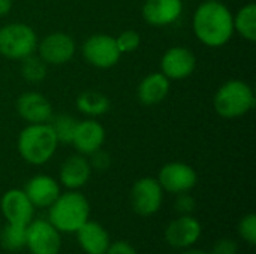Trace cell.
Masks as SVG:
<instances>
[{
  "instance_id": "cell-1",
  "label": "cell",
  "mask_w": 256,
  "mask_h": 254,
  "mask_svg": "<svg viewBox=\"0 0 256 254\" xmlns=\"http://www.w3.org/2000/svg\"><path fill=\"white\" fill-rule=\"evenodd\" d=\"M192 31L208 48L225 46L236 34L231 9L220 0L201 1L192 15Z\"/></svg>"
},
{
  "instance_id": "cell-2",
  "label": "cell",
  "mask_w": 256,
  "mask_h": 254,
  "mask_svg": "<svg viewBox=\"0 0 256 254\" xmlns=\"http://www.w3.org/2000/svg\"><path fill=\"white\" fill-rule=\"evenodd\" d=\"M58 145L60 144L50 123L26 124L16 138V150L20 157L33 166H40L50 162Z\"/></svg>"
},
{
  "instance_id": "cell-3",
  "label": "cell",
  "mask_w": 256,
  "mask_h": 254,
  "mask_svg": "<svg viewBox=\"0 0 256 254\" xmlns=\"http://www.w3.org/2000/svg\"><path fill=\"white\" fill-rule=\"evenodd\" d=\"M254 88L243 79L225 81L213 96L216 114L225 120H236L248 115L255 108Z\"/></svg>"
},
{
  "instance_id": "cell-4",
  "label": "cell",
  "mask_w": 256,
  "mask_h": 254,
  "mask_svg": "<svg viewBox=\"0 0 256 254\" xmlns=\"http://www.w3.org/2000/svg\"><path fill=\"white\" fill-rule=\"evenodd\" d=\"M48 222L58 232H76L90 217V205L78 190H68L48 207Z\"/></svg>"
},
{
  "instance_id": "cell-5",
  "label": "cell",
  "mask_w": 256,
  "mask_h": 254,
  "mask_svg": "<svg viewBox=\"0 0 256 254\" xmlns=\"http://www.w3.org/2000/svg\"><path fill=\"white\" fill-rule=\"evenodd\" d=\"M38 34L32 25L14 21L0 27V55L8 60L21 61L36 52Z\"/></svg>"
},
{
  "instance_id": "cell-6",
  "label": "cell",
  "mask_w": 256,
  "mask_h": 254,
  "mask_svg": "<svg viewBox=\"0 0 256 254\" xmlns=\"http://www.w3.org/2000/svg\"><path fill=\"white\" fill-rule=\"evenodd\" d=\"M81 54L84 60L96 69H111L122 57L116 37L106 33H94L88 36L81 46Z\"/></svg>"
},
{
  "instance_id": "cell-7",
  "label": "cell",
  "mask_w": 256,
  "mask_h": 254,
  "mask_svg": "<svg viewBox=\"0 0 256 254\" xmlns=\"http://www.w3.org/2000/svg\"><path fill=\"white\" fill-rule=\"evenodd\" d=\"M76 52L75 39L64 31H52L38 42L36 54L48 66H63L69 63Z\"/></svg>"
},
{
  "instance_id": "cell-8",
  "label": "cell",
  "mask_w": 256,
  "mask_h": 254,
  "mask_svg": "<svg viewBox=\"0 0 256 254\" xmlns=\"http://www.w3.org/2000/svg\"><path fill=\"white\" fill-rule=\"evenodd\" d=\"M198 64L195 52L184 45L170 46L160 57V72L170 81H183L194 75Z\"/></svg>"
},
{
  "instance_id": "cell-9",
  "label": "cell",
  "mask_w": 256,
  "mask_h": 254,
  "mask_svg": "<svg viewBox=\"0 0 256 254\" xmlns=\"http://www.w3.org/2000/svg\"><path fill=\"white\" fill-rule=\"evenodd\" d=\"M164 201V189L159 181L152 177L140 178L134 183L130 190V204L136 214L150 217L156 214Z\"/></svg>"
},
{
  "instance_id": "cell-10",
  "label": "cell",
  "mask_w": 256,
  "mask_h": 254,
  "mask_svg": "<svg viewBox=\"0 0 256 254\" xmlns=\"http://www.w3.org/2000/svg\"><path fill=\"white\" fill-rule=\"evenodd\" d=\"M164 192L178 195L190 192L198 183L196 171L184 162H170L164 165L156 178Z\"/></svg>"
},
{
  "instance_id": "cell-11",
  "label": "cell",
  "mask_w": 256,
  "mask_h": 254,
  "mask_svg": "<svg viewBox=\"0 0 256 254\" xmlns=\"http://www.w3.org/2000/svg\"><path fill=\"white\" fill-rule=\"evenodd\" d=\"M26 247L32 254H58L62 238L48 220H32L26 229Z\"/></svg>"
},
{
  "instance_id": "cell-12",
  "label": "cell",
  "mask_w": 256,
  "mask_h": 254,
  "mask_svg": "<svg viewBox=\"0 0 256 254\" xmlns=\"http://www.w3.org/2000/svg\"><path fill=\"white\" fill-rule=\"evenodd\" d=\"M16 114L26 124H40L50 123L54 115V109L48 97L39 91H26L20 94L15 102Z\"/></svg>"
},
{
  "instance_id": "cell-13",
  "label": "cell",
  "mask_w": 256,
  "mask_h": 254,
  "mask_svg": "<svg viewBox=\"0 0 256 254\" xmlns=\"http://www.w3.org/2000/svg\"><path fill=\"white\" fill-rule=\"evenodd\" d=\"M105 139L106 130L100 121H98V118H84L78 121L70 145L76 150V153L88 156L93 151L102 148Z\"/></svg>"
},
{
  "instance_id": "cell-14",
  "label": "cell",
  "mask_w": 256,
  "mask_h": 254,
  "mask_svg": "<svg viewBox=\"0 0 256 254\" xmlns=\"http://www.w3.org/2000/svg\"><path fill=\"white\" fill-rule=\"evenodd\" d=\"M0 210L8 223L27 226L33 220L34 207L24 193V190H8L0 201Z\"/></svg>"
},
{
  "instance_id": "cell-15",
  "label": "cell",
  "mask_w": 256,
  "mask_h": 254,
  "mask_svg": "<svg viewBox=\"0 0 256 254\" xmlns=\"http://www.w3.org/2000/svg\"><path fill=\"white\" fill-rule=\"evenodd\" d=\"M183 13L182 0H146L141 7L144 21L152 27H168L176 24Z\"/></svg>"
},
{
  "instance_id": "cell-16",
  "label": "cell",
  "mask_w": 256,
  "mask_h": 254,
  "mask_svg": "<svg viewBox=\"0 0 256 254\" xmlns=\"http://www.w3.org/2000/svg\"><path fill=\"white\" fill-rule=\"evenodd\" d=\"M92 172L93 169L88 163L87 156L76 153L69 156L62 163L58 171V183L68 190H80L88 183Z\"/></svg>"
},
{
  "instance_id": "cell-17",
  "label": "cell",
  "mask_w": 256,
  "mask_h": 254,
  "mask_svg": "<svg viewBox=\"0 0 256 254\" xmlns=\"http://www.w3.org/2000/svg\"><path fill=\"white\" fill-rule=\"evenodd\" d=\"M201 237V225L192 216H180L172 220L166 231L165 240L174 249H189Z\"/></svg>"
},
{
  "instance_id": "cell-18",
  "label": "cell",
  "mask_w": 256,
  "mask_h": 254,
  "mask_svg": "<svg viewBox=\"0 0 256 254\" xmlns=\"http://www.w3.org/2000/svg\"><path fill=\"white\" fill-rule=\"evenodd\" d=\"M22 190L34 208H48L60 195V183L50 175L39 174L32 177Z\"/></svg>"
},
{
  "instance_id": "cell-19",
  "label": "cell",
  "mask_w": 256,
  "mask_h": 254,
  "mask_svg": "<svg viewBox=\"0 0 256 254\" xmlns=\"http://www.w3.org/2000/svg\"><path fill=\"white\" fill-rule=\"evenodd\" d=\"M171 91V81L162 72H152L146 75L136 88V97L140 103L146 106H154L162 103Z\"/></svg>"
},
{
  "instance_id": "cell-20",
  "label": "cell",
  "mask_w": 256,
  "mask_h": 254,
  "mask_svg": "<svg viewBox=\"0 0 256 254\" xmlns=\"http://www.w3.org/2000/svg\"><path fill=\"white\" fill-rule=\"evenodd\" d=\"M75 234L81 249L87 254H105L111 244L108 232L96 222L87 220Z\"/></svg>"
},
{
  "instance_id": "cell-21",
  "label": "cell",
  "mask_w": 256,
  "mask_h": 254,
  "mask_svg": "<svg viewBox=\"0 0 256 254\" xmlns=\"http://www.w3.org/2000/svg\"><path fill=\"white\" fill-rule=\"evenodd\" d=\"M75 106L78 112L86 115V118H99L110 111L111 102L108 96L100 91L86 90L78 94L75 100Z\"/></svg>"
},
{
  "instance_id": "cell-22",
  "label": "cell",
  "mask_w": 256,
  "mask_h": 254,
  "mask_svg": "<svg viewBox=\"0 0 256 254\" xmlns=\"http://www.w3.org/2000/svg\"><path fill=\"white\" fill-rule=\"evenodd\" d=\"M234 33L240 34L248 42L256 40V4L248 1L236 13H232Z\"/></svg>"
},
{
  "instance_id": "cell-23",
  "label": "cell",
  "mask_w": 256,
  "mask_h": 254,
  "mask_svg": "<svg viewBox=\"0 0 256 254\" xmlns=\"http://www.w3.org/2000/svg\"><path fill=\"white\" fill-rule=\"evenodd\" d=\"M78 118H75L70 114H58V115H52V118L50 120V124L57 136L58 144H64V145H70L76 124H78Z\"/></svg>"
},
{
  "instance_id": "cell-24",
  "label": "cell",
  "mask_w": 256,
  "mask_h": 254,
  "mask_svg": "<svg viewBox=\"0 0 256 254\" xmlns=\"http://www.w3.org/2000/svg\"><path fill=\"white\" fill-rule=\"evenodd\" d=\"M21 76L32 84H38L45 79L48 72V64L34 52L21 60Z\"/></svg>"
},
{
  "instance_id": "cell-25",
  "label": "cell",
  "mask_w": 256,
  "mask_h": 254,
  "mask_svg": "<svg viewBox=\"0 0 256 254\" xmlns=\"http://www.w3.org/2000/svg\"><path fill=\"white\" fill-rule=\"evenodd\" d=\"M26 229L27 226L8 223L0 232V244L8 252H20L26 247Z\"/></svg>"
},
{
  "instance_id": "cell-26",
  "label": "cell",
  "mask_w": 256,
  "mask_h": 254,
  "mask_svg": "<svg viewBox=\"0 0 256 254\" xmlns=\"http://www.w3.org/2000/svg\"><path fill=\"white\" fill-rule=\"evenodd\" d=\"M116 37V43L118 46V51L123 54H130L135 52L140 45H141V34L136 30H123L122 33H118Z\"/></svg>"
},
{
  "instance_id": "cell-27",
  "label": "cell",
  "mask_w": 256,
  "mask_h": 254,
  "mask_svg": "<svg viewBox=\"0 0 256 254\" xmlns=\"http://www.w3.org/2000/svg\"><path fill=\"white\" fill-rule=\"evenodd\" d=\"M240 237L250 246L256 244V216L254 213L244 216L238 223Z\"/></svg>"
},
{
  "instance_id": "cell-28",
  "label": "cell",
  "mask_w": 256,
  "mask_h": 254,
  "mask_svg": "<svg viewBox=\"0 0 256 254\" xmlns=\"http://www.w3.org/2000/svg\"><path fill=\"white\" fill-rule=\"evenodd\" d=\"M87 159H88V163H90L92 169L98 171V172H104V171L110 169L111 165H112L111 154L104 148H99V150L93 151L92 154L87 156Z\"/></svg>"
},
{
  "instance_id": "cell-29",
  "label": "cell",
  "mask_w": 256,
  "mask_h": 254,
  "mask_svg": "<svg viewBox=\"0 0 256 254\" xmlns=\"http://www.w3.org/2000/svg\"><path fill=\"white\" fill-rule=\"evenodd\" d=\"M196 207V202L195 199L189 195V192L186 193H178L177 195V199H176V211L180 214V216H190L194 213Z\"/></svg>"
},
{
  "instance_id": "cell-30",
  "label": "cell",
  "mask_w": 256,
  "mask_h": 254,
  "mask_svg": "<svg viewBox=\"0 0 256 254\" xmlns=\"http://www.w3.org/2000/svg\"><path fill=\"white\" fill-rule=\"evenodd\" d=\"M237 252H238V246L236 241L230 238H222L214 243L210 254H237Z\"/></svg>"
},
{
  "instance_id": "cell-31",
  "label": "cell",
  "mask_w": 256,
  "mask_h": 254,
  "mask_svg": "<svg viewBox=\"0 0 256 254\" xmlns=\"http://www.w3.org/2000/svg\"><path fill=\"white\" fill-rule=\"evenodd\" d=\"M105 254H136V250L124 241H117L114 244H110Z\"/></svg>"
},
{
  "instance_id": "cell-32",
  "label": "cell",
  "mask_w": 256,
  "mask_h": 254,
  "mask_svg": "<svg viewBox=\"0 0 256 254\" xmlns=\"http://www.w3.org/2000/svg\"><path fill=\"white\" fill-rule=\"evenodd\" d=\"M10 7H12V0H0V16L8 15Z\"/></svg>"
},
{
  "instance_id": "cell-33",
  "label": "cell",
  "mask_w": 256,
  "mask_h": 254,
  "mask_svg": "<svg viewBox=\"0 0 256 254\" xmlns=\"http://www.w3.org/2000/svg\"><path fill=\"white\" fill-rule=\"evenodd\" d=\"M183 254H208V253H206V252H202V250H194V249H190V250H186Z\"/></svg>"
}]
</instances>
